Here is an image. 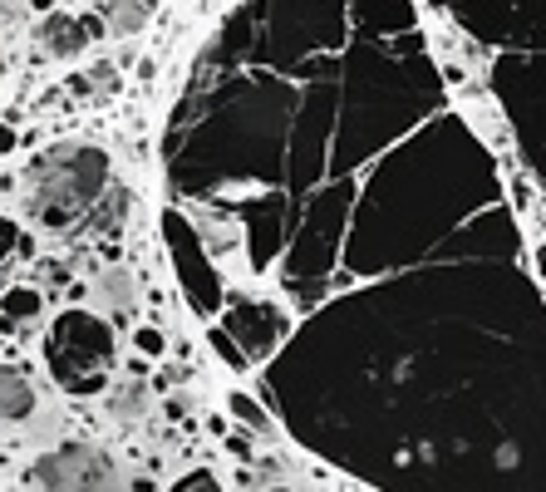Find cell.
<instances>
[{
    "label": "cell",
    "mask_w": 546,
    "mask_h": 492,
    "mask_svg": "<svg viewBox=\"0 0 546 492\" xmlns=\"http://www.w3.org/2000/svg\"><path fill=\"white\" fill-rule=\"evenodd\" d=\"M109 187V158L89 143H60L40 153L25 173V207L50 232H64L74 217H84Z\"/></svg>",
    "instance_id": "cell-1"
},
{
    "label": "cell",
    "mask_w": 546,
    "mask_h": 492,
    "mask_svg": "<svg viewBox=\"0 0 546 492\" xmlns=\"http://www.w3.org/2000/svg\"><path fill=\"white\" fill-rule=\"evenodd\" d=\"M109 365H114V330L84 310L60 315V325L50 335V369L60 374L64 389H74V394L99 389Z\"/></svg>",
    "instance_id": "cell-2"
},
{
    "label": "cell",
    "mask_w": 546,
    "mask_h": 492,
    "mask_svg": "<svg viewBox=\"0 0 546 492\" xmlns=\"http://www.w3.org/2000/svg\"><path fill=\"white\" fill-rule=\"evenodd\" d=\"M163 232H168V251L178 261V281L187 286V296L197 301V310H212L217 306V271H212V251L202 246L197 227L178 212H163Z\"/></svg>",
    "instance_id": "cell-3"
},
{
    "label": "cell",
    "mask_w": 546,
    "mask_h": 492,
    "mask_svg": "<svg viewBox=\"0 0 546 492\" xmlns=\"http://www.w3.org/2000/svg\"><path fill=\"white\" fill-rule=\"evenodd\" d=\"M227 330L237 335V345H246V355H271L286 335V315L266 301L251 296H232L227 301Z\"/></svg>",
    "instance_id": "cell-4"
},
{
    "label": "cell",
    "mask_w": 546,
    "mask_h": 492,
    "mask_svg": "<svg viewBox=\"0 0 546 492\" xmlns=\"http://www.w3.org/2000/svg\"><path fill=\"white\" fill-rule=\"evenodd\" d=\"M99 30H104V20H89V15H69V10H50L45 20H40V50L50 55V60H79L94 40H99Z\"/></svg>",
    "instance_id": "cell-5"
},
{
    "label": "cell",
    "mask_w": 546,
    "mask_h": 492,
    "mask_svg": "<svg viewBox=\"0 0 546 492\" xmlns=\"http://www.w3.org/2000/svg\"><path fill=\"white\" fill-rule=\"evenodd\" d=\"M35 414V389L25 374L15 369H0V424H15V419H30Z\"/></svg>",
    "instance_id": "cell-6"
},
{
    "label": "cell",
    "mask_w": 546,
    "mask_h": 492,
    "mask_svg": "<svg viewBox=\"0 0 546 492\" xmlns=\"http://www.w3.org/2000/svg\"><path fill=\"white\" fill-rule=\"evenodd\" d=\"M40 310H45V296H40L35 286H10V291L0 296V320H5L10 330L40 320Z\"/></svg>",
    "instance_id": "cell-7"
},
{
    "label": "cell",
    "mask_w": 546,
    "mask_h": 492,
    "mask_svg": "<svg viewBox=\"0 0 546 492\" xmlns=\"http://www.w3.org/2000/svg\"><path fill=\"white\" fill-rule=\"evenodd\" d=\"M158 10V0H109V10H104V20H109V30L114 35H138L143 25H148V15Z\"/></svg>",
    "instance_id": "cell-8"
},
{
    "label": "cell",
    "mask_w": 546,
    "mask_h": 492,
    "mask_svg": "<svg viewBox=\"0 0 546 492\" xmlns=\"http://www.w3.org/2000/svg\"><path fill=\"white\" fill-rule=\"evenodd\" d=\"M207 345L217 350V360H222V365L237 369V374H242V369L251 365V355H246V350H237V335H232L227 325H222V330H212V335H207Z\"/></svg>",
    "instance_id": "cell-9"
},
{
    "label": "cell",
    "mask_w": 546,
    "mask_h": 492,
    "mask_svg": "<svg viewBox=\"0 0 546 492\" xmlns=\"http://www.w3.org/2000/svg\"><path fill=\"white\" fill-rule=\"evenodd\" d=\"M99 301H109L114 310H128L133 306V281L123 271H104L99 276Z\"/></svg>",
    "instance_id": "cell-10"
},
{
    "label": "cell",
    "mask_w": 546,
    "mask_h": 492,
    "mask_svg": "<svg viewBox=\"0 0 546 492\" xmlns=\"http://www.w3.org/2000/svg\"><path fill=\"white\" fill-rule=\"evenodd\" d=\"M227 409H232V419H242L246 429H261V433L271 429V424H266V409H261L251 394H242V389H232V394H227Z\"/></svg>",
    "instance_id": "cell-11"
},
{
    "label": "cell",
    "mask_w": 546,
    "mask_h": 492,
    "mask_svg": "<svg viewBox=\"0 0 546 492\" xmlns=\"http://www.w3.org/2000/svg\"><path fill=\"white\" fill-rule=\"evenodd\" d=\"M133 350H138L143 360H163L168 340H163V330H158V325H138V330H133Z\"/></svg>",
    "instance_id": "cell-12"
},
{
    "label": "cell",
    "mask_w": 546,
    "mask_h": 492,
    "mask_svg": "<svg viewBox=\"0 0 546 492\" xmlns=\"http://www.w3.org/2000/svg\"><path fill=\"white\" fill-rule=\"evenodd\" d=\"M114 414H119V419H138V414H143V389H138V384H128L119 399H114Z\"/></svg>",
    "instance_id": "cell-13"
},
{
    "label": "cell",
    "mask_w": 546,
    "mask_h": 492,
    "mask_svg": "<svg viewBox=\"0 0 546 492\" xmlns=\"http://www.w3.org/2000/svg\"><path fill=\"white\" fill-rule=\"evenodd\" d=\"M25 246V237H20V227L10 222V217H0V261L10 256V251H20Z\"/></svg>",
    "instance_id": "cell-14"
},
{
    "label": "cell",
    "mask_w": 546,
    "mask_h": 492,
    "mask_svg": "<svg viewBox=\"0 0 546 492\" xmlns=\"http://www.w3.org/2000/svg\"><path fill=\"white\" fill-rule=\"evenodd\" d=\"M173 492H222L212 483V473H187L182 483H173Z\"/></svg>",
    "instance_id": "cell-15"
},
{
    "label": "cell",
    "mask_w": 546,
    "mask_h": 492,
    "mask_svg": "<svg viewBox=\"0 0 546 492\" xmlns=\"http://www.w3.org/2000/svg\"><path fill=\"white\" fill-rule=\"evenodd\" d=\"M10 148H15V133H10V128L0 123V153H10Z\"/></svg>",
    "instance_id": "cell-16"
},
{
    "label": "cell",
    "mask_w": 546,
    "mask_h": 492,
    "mask_svg": "<svg viewBox=\"0 0 546 492\" xmlns=\"http://www.w3.org/2000/svg\"><path fill=\"white\" fill-rule=\"evenodd\" d=\"M30 5H35L40 15H50V10H55V0H30Z\"/></svg>",
    "instance_id": "cell-17"
},
{
    "label": "cell",
    "mask_w": 546,
    "mask_h": 492,
    "mask_svg": "<svg viewBox=\"0 0 546 492\" xmlns=\"http://www.w3.org/2000/svg\"><path fill=\"white\" fill-rule=\"evenodd\" d=\"M261 492H296V488H281V483H276V488H261Z\"/></svg>",
    "instance_id": "cell-18"
}]
</instances>
